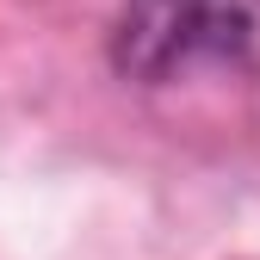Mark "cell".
<instances>
[{
  "label": "cell",
  "mask_w": 260,
  "mask_h": 260,
  "mask_svg": "<svg viewBox=\"0 0 260 260\" xmlns=\"http://www.w3.org/2000/svg\"><path fill=\"white\" fill-rule=\"evenodd\" d=\"M112 62L130 81H174L186 69L260 62V0H124Z\"/></svg>",
  "instance_id": "1"
}]
</instances>
